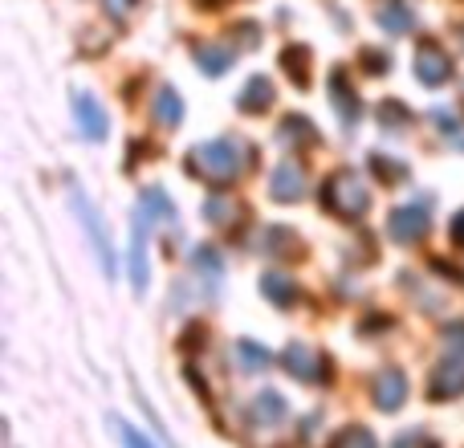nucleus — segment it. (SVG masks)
I'll return each mask as SVG.
<instances>
[{
    "instance_id": "f257e3e1",
    "label": "nucleus",
    "mask_w": 464,
    "mask_h": 448,
    "mask_svg": "<svg viewBox=\"0 0 464 448\" xmlns=\"http://www.w3.org/2000/svg\"><path fill=\"white\" fill-rule=\"evenodd\" d=\"M248 163V147L240 139H212L188 151V171L208 184H232Z\"/></svg>"
},
{
    "instance_id": "f03ea898",
    "label": "nucleus",
    "mask_w": 464,
    "mask_h": 448,
    "mask_svg": "<svg viewBox=\"0 0 464 448\" xmlns=\"http://www.w3.org/2000/svg\"><path fill=\"white\" fill-rule=\"evenodd\" d=\"M322 204H326L334 217L354 220V217H362V212L371 209V192H367V184L359 180V171L343 168V171H334V176L322 184Z\"/></svg>"
},
{
    "instance_id": "7ed1b4c3",
    "label": "nucleus",
    "mask_w": 464,
    "mask_h": 448,
    "mask_svg": "<svg viewBox=\"0 0 464 448\" xmlns=\"http://www.w3.org/2000/svg\"><path fill=\"white\" fill-rule=\"evenodd\" d=\"M428 224H432V204H428L424 196L387 212V232H392V240H400V245H416L420 237H428Z\"/></svg>"
},
{
    "instance_id": "20e7f679",
    "label": "nucleus",
    "mask_w": 464,
    "mask_h": 448,
    "mask_svg": "<svg viewBox=\"0 0 464 448\" xmlns=\"http://www.w3.org/2000/svg\"><path fill=\"white\" fill-rule=\"evenodd\" d=\"M70 192H73V212H78L82 224H86V232H90V245H94V253H98V265H102V273H106V278H114V253H111V240H106L102 220L94 217V209H90L86 192H82L78 184H70Z\"/></svg>"
},
{
    "instance_id": "39448f33",
    "label": "nucleus",
    "mask_w": 464,
    "mask_h": 448,
    "mask_svg": "<svg viewBox=\"0 0 464 448\" xmlns=\"http://www.w3.org/2000/svg\"><path fill=\"white\" fill-rule=\"evenodd\" d=\"M281 359H285V371H289V375L302 379V384H322V379L330 375L326 359H322L314 346H305V343H289Z\"/></svg>"
},
{
    "instance_id": "423d86ee",
    "label": "nucleus",
    "mask_w": 464,
    "mask_h": 448,
    "mask_svg": "<svg viewBox=\"0 0 464 448\" xmlns=\"http://www.w3.org/2000/svg\"><path fill=\"white\" fill-rule=\"evenodd\" d=\"M416 78L424 82V86H444V82L452 78V57L444 54L436 41H420V49H416Z\"/></svg>"
},
{
    "instance_id": "0eeeda50",
    "label": "nucleus",
    "mask_w": 464,
    "mask_h": 448,
    "mask_svg": "<svg viewBox=\"0 0 464 448\" xmlns=\"http://www.w3.org/2000/svg\"><path fill=\"white\" fill-rule=\"evenodd\" d=\"M147 229L151 220L143 212H135V229H130V248H127V269H130V286L143 294L147 278H151V265H147Z\"/></svg>"
},
{
    "instance_id": "6e6552de",
    "label": "nucleus",
    "mask_w": 464,
    "mask_h": 448,
    "mask_svg": "<svg viewBox=\"0 0 464 448\" xmlns=\"http://www.w3.org/2000/svg\"><path fill=\"white\" fill-rule=\"evenodd\" d=\"M371 395H375V408L379 412H400L403 400H408V375L400 367H383L371 384Z\"/></svg>"
},
{
    "instance_id": "1a4fd4ad",
    "label": "nucleus",
    "mask_w": 464,
    "mask_h": 448,
    "mask_svg": "<svg viewBox=\"0 0 464 448\" xmlns=\"http://www.w3.org/2000/svg\"><path fill=\"white\" fill-rule=\"evenodd\" d=\"M428 392H432V400H440V404L464 395V359H457V355H444V359L436 363V371H432Z\"/></svg>"
},
{
    "instance_id": "9d476101",
    "label": "nucleus",
    "mask_w": 464,
    "mask_h": 448,
    "mask_svg": "<svg viewBox=\"0 0 464 448\" xmlns=\"http://www.w3.org/2000/svg\"><path fill=\"white\" fill-rule=\"evenodd\" d=\"M73 119H78V127H82V139H90V143H102L106 139V131H111V122H106V111L98 106V98H90V94H73Z\"/></svg>"
},
{
    "instance_id": "9b49d317",
    "label": "nucleus",
    "mask_w": 464,
    "mask_h": 448,
    "mask_svg": "<svg viewBox=\"0 0 464 448\" xmlns=\"http://www.w3.org/2000/svg\"><path fill=\"white\" fill-rule=\"evenodd\" d=\"M305 171L297 168V163H277L273 168V180H269V196L277 204H297L305 196Z\"/></svg>"
},
{
    "instance_id": "f8f14e48",
    "label": "nucleus",
    "mask_w": 464,
    "mask_h": 448,
    "mask_svg": "<svg viewBox=\"0 0 464 448\" xmlns=\"http://www.w3.org/2000/svg\"><path fill=\"white\" fill-rule=\"evenodd\" d=\"M285 416H289V408H285V400H281V392H273V387L253 395V404H248V420H253L256 428H277Z\"/></svg>"
},
{
    "instance_id": "ddd939ff",
    "label": "nucleus",
    "mask_w": 464,
    "mask_h": 448,
    "mask_svg": "<svg viewBox=\"0 0 464 448\" xmlns=\"http://www.w3.org/2000/svg\"><path fill=\"white\" fill-rule=\"evenodd\" d=\"M330 98H334L338 119H343L346 127H354L362 106H359V94L351 90V82H346V73H330Z\"/></svg>"
},
{
    "instance_id": "4468645a",
    "label": "nucleus",
    "mask_w": 464,
    "mask_h": 448,
    "mask_svg": "<svg viewBox=\"0 0 464 448\" xmlns=\"http://www.w3.org/2000/svg\"><path fill=\"white\" fill-rule=\"evenodd\" d=\"M237 106H240L245 114L269 111V106H273V82L261 78V73H256V78H248L245 86H240V94H237Z\"/></svg>"
},
{
    "instance_id": "2eb2a0df",
    "label": "nucleus",
    "mask_w": 464,
    "mask_h": 448,
    "mask_svg": "<svg viewBox=\"0 0 464 448\" xmlns=\"http://www.w3.org/2000/svg\"><path fill=\"white\" fill-rule=\"evenodd\" d=\"M192 57H196V65H200L208 78H220V73H228L232 70V62H237V54H232L228 45H212V41H204V45H196L192 49Z\"/></svg>"
},
{
    "instance_id": "dca6fc26",
    "label": "nucleus",
    "mask_w": 464,
    "mask_h": 448,
    "mask_svg": "<svg viewBox=\"0 0 464 448\" xmlns=\"http://www.w3.org/2000/svg\"><path fill=\"white\" fill-rule=\"evenodd\" d=\"M261 294L269 297L273 306H281V310L297 302V286H294V278H289V273H281V269H265V273H261Z\"/></svg>"
},
{
    "instance_id": "f3484780",
    "label": "nucleus",
    "mask_w": 464,
    "mask_h": 448,
    "mask_svg": "<svg viewBox=\"0 0 464 448\" xmlns=\"http://www.w3.org/2000/svg\"><path fill=\"white\" fill-rule=\"evenodd\" d=\"M139 212H143L151 224H176V204L163 188H143V200H139Z\"/></svg>"
},
{
    "instance_id": "a211bd4d",
    "label": "nucleus",
    "mask_w": 464,
    "mask_h": 448,
    "mask_svg": "<svg viewBox=\"0 0 464 448\" xmlns=\"http://www.w3.org/2000/svg\"><path fill=\"white\" fill-rule=\"evenodd\" d=\"M151 114H155V122H163V127H179V122H184V102H179V94L171 86H160L155 90Z\"/></svg>"
},
{
    "instance_id": "6ab92c4d",
    "label": "nucleus",
    "mask_w": 464,
    "mask_h": 448,
    "mask_svg": "<svg viewBox=\"0 0 464 448\" xmlns=\"http://www.w3.org/2000/svg\"><path fill=\"white\" fill-rule=\"evenodd\" d=\"M277 143L281 147H310L314 143V122L302 119V114H289V119H281Z\"/></svg>"
},
{
    "instance_id": "aec40b11",
    "label": "nucleus",
    "mask_w": 464,
    "mask_h": 448,
    "mask_svg": "<svg viewBox=\"0 0 464 448\" xmlns=\"http://www.w3.org/2000/svg\"><path fill=\"white\" fill-rule=\"evenodd\" d=\"M204 220H208V224H225V229H228V224L245 220V209H240L237 200H228V196H212V200L204 204Z\"/></svg>"
},
{
    "instance_id": "412c9836",
    "label": "nucleus",
    "mask_w": 464,
    "mask_h": 448,
    "mask_svg": "<svg viewBox=\"0 0 464 448\" xmlns=\"http://www.w3.org/2000/svg\"><path fill=\"white\" fill-rule=\"evenodd\" d=\"M281 65H285V73L297 86H310V70H305V65H310V49L305 45H289L285 54H281Z\"/></svg>"
},
{
    "instance_id": "4be33fe9",
    "label": "nucleus",
    "mask_w": 464,
    "mask_h": 448,
    "mask_svg": "<svg viewBox=\"0 0 464 448\" xmlns=\"http://www.w3.org/2000/svg\"><path fill=\"white\" fill-rule=\"evenodd\" d=\"M237 359H240V371H265L273 363V355L265 351L261 343H253V338H240V343H237Z\"/></svg>"
},
{
    "instance_id": "5701e85b",
    "label": "nucleus",
    "mask_w": 464,
    "mask_h": 448,
    "mask_svg": "<svg viewBox=\"0 0 464 448\" xmlns=\"http://www.w3.org/2000/svg\"><path fill=\"white\" fill-rule=\"evenodd\" d=\"M379 24H383L387 33H408L411 24H416V13H411L408 5H387L383 13H379Z\"/></svg>"
},
{
    "instance_id": "b1692460",
    "label": "nucleus",
    "mask_w": 464,
    "mask_h": 448,
    "mask_svg": "<svg viewBox=\"0 0 464 448\" xmlns=\"http://www.w3.org/2000/svg\"><path fill=\"white\" fill-rule=\"evenodd\" d=\"M106 424H111L114 441H119L122 448H155V444H151V441H147V436H143V433H139V428H135V424H127V420H122V416H111V420H106Z\"/></svg>"
},
{
    "instance_id": "393cba45",
    "label": "nucleus",
    "mask_w": 464,
    "mask_h": 448,
    "mask_svg": "<svg viewBox=\"0 0 464 448\" xmlns=\"http://www.w3.org/2000/svg\"><path fill=\"white\" fill-rule=\"evenodd\" d=\"M411 122V114H408V106L400 102V98H387L383 106H379V127H392V131H403Z\"/></svg>"
},
{
    "instance_id": "a878e982",
    "label": "nucleus",
    "mask_w": 464,
    "mask_h": 448,
    "mask_svg": "<svg viewBox=\"0 0 464 448\" xmlns=\"http://www.w3.org/2000/svg\"><path fill=\"white\" fill-rule=\"evenodd\" d=\"M432 122L444 131V139H449L452 147H460V151H464V122L457 119V114H452V111H432Z\"/></svg>"
},
{
    "instance_id": "bb28decb",
    "label": "nucleus",
    "mask_w": 464,
    "mask_h": 448,
    "mask_svg": "<svg viewBox=\"0 0 464 448\" xmlns=\"http://www.w3.org/2000/svg\"><path fill=\"white\" fill-rule=\"evenodd\" d=\"M371 168H375V176L383 180V184H403V180H408V168H403L400 160H387V155H371Z\"/></svg>"
},
{
    "instance_id": "cd10ccee",
    "label": "nucleus",
    "mask_w": 464,
    "mask_h": 448,
    "mask_svg": "<svg viewBox=\"0 0 464 448\" xmlns=\"http://www.w3.org/2000/svg\"><path fill=\"white\" fill-rule=\"evenodd\" d=\"M334 448H379V444H375V433H371V428L351 424V428H343V433H338Z\"/></svg>"
},
{
    "instance_id": "c85d7f7f",
    "label": "nucleus",
    "mask_w": 464,
    "mask_h": 448,
    "mask_svg": "<svg viewBox=\"0 0 464 448\" xmlns=\"http://www.w3.org/2000/svg\"><path fill=\"white\" fill-rule=\"evenodd\" d=\"M192 265L204 273V278H220V253L212 245H196L192 248Z\"/></svg>"
},
{
    "instance_id": "c756f323",
    "label": "nucleus",
    "mask_w": 464,
    "mask_h": 448,
    "mask_svg": "<svg viewBox=\"0 0 464 448\" xmlns=\"http://www.w3.org/2000/svg\"><path fill=\"white\" fill-rule=\"evenodd\" d=\"M297 245V240H294V232H289V229H269V237H265V257H281V253H285V248H294Z\"/></svg>"
},
{
    "instance_id": "7c9ffc66",
    "label": "nucleus",
    "mask_w": 464,
    "mask_h": 448,
    "mask_svg": "<svg viewBox=\"0 0 464 448\" xmlns=\"http://www.w3.org/2000/svg\"><path fill=\"white\" fill-rule=\"evenodd\" d=\"M392 448H440V444H436L428 433H420V428H408V433H400V436H395Z\"/></svg>"
},
{
    "instance_id": "2f4dec72",
    "label": "nucleus",
    "mask_w": 464,
    "mask_h": 448,
    "mask_svg": "<svg viewBox=\"0 0 464 448\" xmlns=\"http://www.w3.org/2000/svg\"><path fill=\"white\" fill-rule=\"evenodd\" d=\"M444 355L464 359V322H452V326L444 330Z\"/></svg>"
},
{
    "instance_id": "473e14b6",
    "label": "nucleus",
    "mask_w": 464,
    "mask_h": 448,
    "mask_svg": "<svg viewBox=\"0 0 464 448\" xmlns=\"http://www.w3.org/2000/svg\"><path fill=\"white\" fill-rule=\"evenodd\" d=\"M362 65H367V73H387L392 70V57L387 54H379V49H362Z\"/></svg>"
},
{
    "instance_id": "72a5a7b5",
    "label": "nucleus",
    "mask_w": 464,
    "mask_h": 448,
    "mask_svg": "<svg viewBox=\"0 0 464 448\" xmlns=\"http://www.w3.org/2000/svg\"><path fill=\"white\" fill-rule=\"evenodd\" d=\"M452 240H457V245H464V209L457 212V217H452Z\"/></svg>"
},
{
    "instance_id": "f704fd0d",
    "label": "nucleus",
    "mask_w": 464,
    "mask_h": 448,
    "mask_svg": "<svg viewBox=\"0 0 464 448\" xmlns=\"http://www.w3.org/2000/svg\"><path fill=\"white\" fill-rule=\"evenodd\" d=\"M204 5H225V0H204Z\"/></svg>"
},
{
    "instance_id": "c9c22d12",
    "label": "nucleus",
    "mask_w": 464,
    "mask_h": 448,
    "mask_svg": "<svg viewBox=\"0 0 464 448\" xmlns=\"http://www.w3.org/2000/svg\"><path fill=\"white\" fill-rule=\"evenodd\" d=\"M457 33H460V45H464V24H460V29H457Z\"/></svg>"
}]
</instances>
